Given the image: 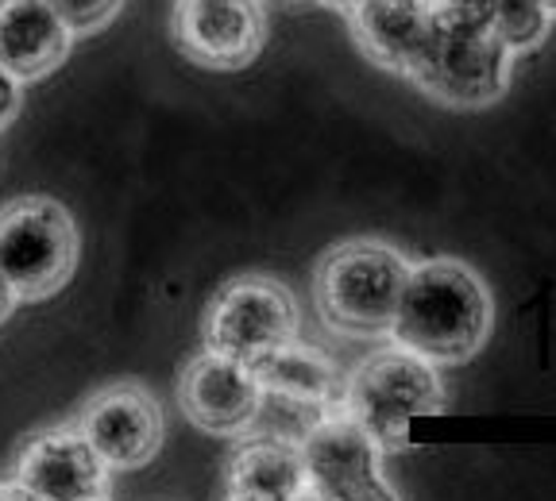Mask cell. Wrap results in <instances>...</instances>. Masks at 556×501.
Instances as JSON below:
<instances>
[{
    "label": "cell",
    "mask_w": 556,
    "mask_h": 501,
    "mask_svg": "<svg viewBox=\"0 0 556 501\" xmlns=\"http://www.w3.org/2000/svg\"><path fill=\"white\" fill-rule=\"evenodd\" d=\"M325 4H329V9H340V12H348V9H356L359 0H325Z\"/></svg>",
    "instance_id": "44dd1931"
},
{
    "label": "cell",
    "mask_w": 556,
    "mask_h": 501,
    "mask_svg": "<svg viewBox=\"0 0 556 501\" xmlns=\"http://www.w3.org/2000/svg\"><path fill=\"white\" fill-rule=\"evenodd\" d=\"M16 483L35 501H101L113 493L104 459L78 428H47L24 444Z\"/></svg>",
    "instance_id": "8fae6325"
},
{
    "label": "cell",
    "mask_w": 556,
    "mask_h": 501,
    "mask_svg": "<svg viewBox=\"0 0 556 501\" xmlns=\"http://www.w3.org/2000/svg\"><path fill=\"white\" fill-rule=\"evenodd\" d=\"M414 262L382 240L340 243L317 262L313 297L325 324L344 336H382L391 332L402 285Z\"/></svg>",
    "instance_id": "3957f363"
},
{
    "label": "cell",
    "mask_w": 556,
    "mask_h": 501,
    "mask_svg": "<svg viewBox=\"0 0 556 501\" xmlns=\"http://www.w3.org/2000/svg\"><path fill=\"white\" fill-rule=\"evenodd\" d=\"M553 20L545 0H486V24L514 54L538 51Z\"/></svg>",
    "instance_id": "2e32d148"
},
{
    "label": "cell",
    "mask_w": 556,
    "mask_h": 501,
    "mask_svg": "<svg viewBox=\"0 0 556 501\" xmlns=\"http://www.w3.org/2000/svg\"><path fill=\"white\" fill-rule=\"evenodd\" d=\"M109 471H136L163 448V406L136 382H113L81 406L78 424Z\"/></svg>",
    "instance_id": "ba28073f"
},
{
    "label": "cell",
    "mask_w": 556,
    "mask_h": 501,
    "mask_svg": "<svg viewBox=\"0 0 556 501\" xmlns=\"http://www.w3.org/2000/svg\"><path fill=\"white\" fill-rule=\"evenodd\" d=\"M510 62L486 24V0H433V35L409 78L452 108H486L506 93Z\"/></svg>",
    "instance_id": "7a4b0ae2"
},
{
    "label": "cell",
    "mask_w": 556,
    "mask_h": 501,
    "mask_svg": "<svg viewBox=\"0 0 556 501\" xmlns=\"http://www.w3.org/2000/svg\"><path fill=\"white\" fill-rule=\"evenodd\" d=\"M16 108H20V81L0 66V128H9Z\"/></svg>",
    "instance_id": "ac0fdd59"
},
{
    "label": "cell",
    "mask_w": 556,
    "mask_h": 501,
    "mask_svg": "<svg viewBox=\"0 0 556 501\" xmlns=\"http://www.w3.org/2000/svg\"><path fill=\"white\" fill-rule=\"evenodd\" d=\"M545 9H548V12H553V16H556V0H545Z\"/></svg>",
    "instance_id": "7402d4cb"
},
{
    "label": "cell",
    "mask_w": 556,
    "mask_h": 501,
    "mask_svg": "<svg viewBox=\"0 0 556 501\" xmlns=\"http://www.w3.org/2000/svg\"><path fill=\"white\" fill-rule=\"evenodd\" d=\"M491 317L495 305L476 270L460 259H429L409 267L391 336L429 363H460L483 347Z\"/></svg>",
    "instance_id": "6da1fadb"
},
{
    "label": "cell",
    "mask_w": 556,
    "mask_h": 501,
    "mask_svg": "<svg viewBox=\"0 0 556 501\" xmlns=\"http://www.w3.org/2000/svg\"><path fill=\"white\" fill-rule=\"evenodd\" d=\"M178 406H182L186 421L198 424L201 433L236 436L260 416L263 386L248 363L205 351L186 363L182 378H178Z\"/></svg>",
    "instance_id": "30bf717a"
},
{
    "label": "cell",
    "mask_w": 556,
    "mask_h": 501,
    "mask_svg": "<svg viewBox=\"0 0 556 501\" xmlns=\"http://www.w3.org/2000/svg\"><path fill=\"white\" fill-rule=\"evenodd\" d=\"M70 35L47 0H0V66L16 81L47 78L66 59Z\"/></svg>",
    "instance_id": "4fadbf2b"
},
{
    "label": "cell",
    "mask_w": 556,
    "mask_h": 501,
    "mask_svg": "<svg viewBox=\"0 0 556 501\" xmlns=\"http://www.w3.org/2000/svg\"><path fill=\"white\" fill-rule=\"evenodd\" d=\"M348 24L375 66L409 78L433 35V0H359L348 9Z\"/></svg>",
    "instance_id": "7c38bea8"
},
{
    "label": "cell",
    "mask_w": 556,
    "mask_h": 501,
    "mask_svg": "<svg viewBox=\"0 0 556 501\" xmlns=\"http://www.w3.org/2000/svg\"><path fill=\"white\" fill-rule=\"evenodd\" d=\"M70 31H97L121 12L124 0H47Z\"/></svg>",
    "instance_id": "e0dca14e"
},
{
    "label": "cell",
    "mask_w": 556,
    "mask_h": 501,
    "mask_svg": "<svg viewBox=\"0 0 556 501\" xmlns=\"http://www.w3.org/2000/svg\"><path fill=\"white\" fill-rule=\"evenodd\" d=\"M205 351L252 367L260 355L298 339V301L287 285L263 274H243L208 297L201 317Z\"/></svg>",
    "instance_id": "8992f818"
},
{
    "label": "cell",
    "mask_w": 556,
    "mask_h": 501,
    "mask_svg": "<svg viewBox=\"0 0 556 501\" xmlns=\"http://www.w3.org/2000/svg\"><path fill=\"white\" fill-rule=\"evenodd\" d=\"M0 498H4V501H16V498H24V501H35L31 493H27V490H24V486H20V483H4V486H0Z\"/></svg>",
    "instance_id": "ffe728a7"
},
{
    "label": "cell",
    "mask_w": 556,
    "mask_h": 501,
    "mask_svg": "<svg viewBox=\"0 0 556 501\" xmlns=\"http://www.w3.org/2000/svg\"><path fill=\"white\" fill-rule=\"evenodd\" d=\"M78 224L54 197H16L0 208V274L16 301L59 294L78 267Z\"/></svg>",
    "instance_id": "5b68a950"
},
{
    "label": "cell",
    "mask_w": 556,
    "mask_h": 501,
    "mask_svg": "<svg viewBox=\"0 0 556 501\" xmlns=\"http://www.w3.org/2000/svg\"><path fill=\"white\" fill-rule=\"evenodd\" d=\"M267 39L260 0H178L174 43L205 69H240L255 62Z\"/></svg>",
    "instance_id": "9c48e42d"
},
{
    "label": "cell",
    "mask_w": 556,
    "mask_h": 501,
    "mask_svg": "<svg viewBox=\"0 0 556 501\" xmlns=\"http://www.w3.org/2000/svg\"><path fill=\"white\" fill-rule=\"evenodd\" d=\"M12 305H16V294H12V285L4 282V274H0V320L9 317V312H12Z\"/></svg>",
    "instance_id": "d6986e66"
},
{
    "label": "cell",
    "mask_w": 556,
    "mask_h": 501,
    "mask_svg": "<svg viewBox=\"0 0 556 501\" xmlns=\"http://www.w3.org/2000/svg\"><path fill=\"white\" fill-rule=\"evenodd\" d=\"M309 498L329 501H379L394 498L382 478V448L356 416H329L313 424L298 444Z\"/></svg>",
    "instance_id": "52a82bcc"
},
{
    "label": "cell",
    "mask_w": 556,
    "mask_h": 501,
    "mask_svg": "<svg viewBox=\"0 0 556 501\" xmlns=\"http://www.w3.org/2000/svg\"><path fill=\"white\" fill-rule=\"evenodd\" d=\"M344 406L348 416H356L382 451H399L406 448V433L417 416H433L444 409L441 374L426 355L409 347H382L348 378Z\"/></svg>",
    "instance_id": "277c9868"
},
{
    "label": "cell",
    "mask_w": 556,
    "mask_h": 501,
    "mask_svg": "<svg viewBox=\"0 0 556 501\" xmlns=\"http://www.w3.org/2000/svg\"><path fill=\"white\" fill-rule=\"evenodd\" d=\"M228 498L236 501H294L309 498L302 451L290 440H248L228 463Z\"/></svg>",
    "instance_id": "5bb4252c"
},
{
    "label": "cell",
    "mask_w": 556,
    "mask_h": 501,
    "mask_svg": "<svg viewBox=\"0 0 556 501\" xmlns=\"http://www.w3.org/2000/svg\"><path fill=\"white\" fill-rule=\"evenodd\" d=\"M252 374L260 378L263 394H275L294 406H329L340 394V374L329 355L302 347L298 339L260 355L252 363Z\"/></svg>",
    "instance_id": "9a60e30c"
}]
</instances>
